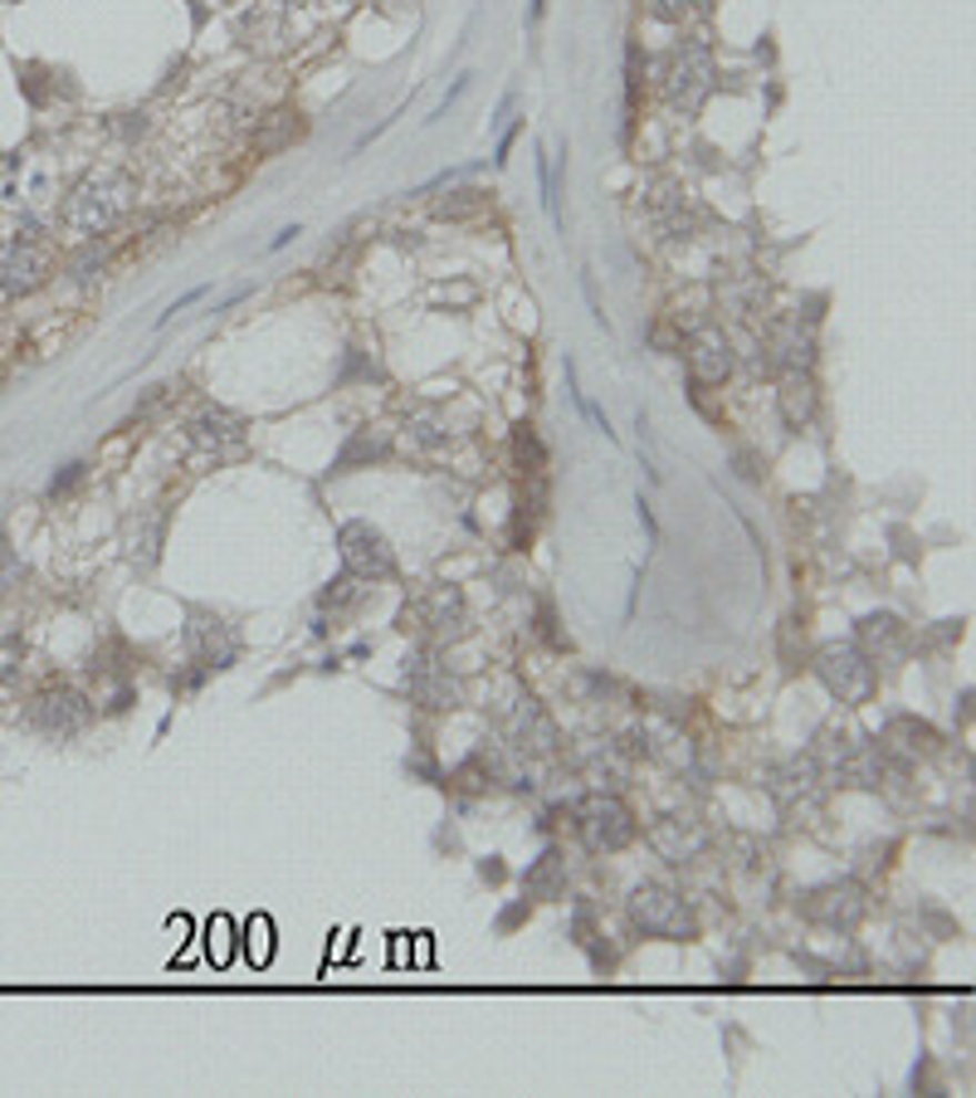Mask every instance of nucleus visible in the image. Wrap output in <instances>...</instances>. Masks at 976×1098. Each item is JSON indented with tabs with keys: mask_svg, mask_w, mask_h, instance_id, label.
<instances>
[{
	"mask_svg": "<svg viewBox=\"0 0 976 1098\" xmlns=\"http://www.w3.org/2000/svg\"><path fill=\"white\" fill-rule=\"evenodd\" d=\"M122 205H128V187H122L118 177H93L89 187H83V191L69 201L64 220H69V230L93 234V230H108V225H113Z\"/></svg>",
	"mask_w": 976,
	"mask_h": 1098,
	"instance_id": "obj_1",
	"label": "nucleus"
},
{
	"mask_svg": "<svg viewBox=\"0 0 976 1098\" xmlns=\"http://www.w3.org/2000/svg\"><path fill=\"white\" fill-rule=\"evenodd\" d=\"M49 254L34 244V234H16L0 244V293H30L44 279Z\"/></svg>",
	"mask_w": 976,
	"mask_h": 1098,
	"instance_id": "obj_2",
	"label": "nucleus"
},
{
	"mask_svg": "<svg viewBox=\"0 0 976 1098\" xmlns=\"http://www.w3.org/2000/svg\"><path fill=\"white\" fill-rule=\"evenodd\" d=\"M342 562H348L352 572H362V576H391V566H395L386 542H381V533H372L366 523L342 527Z\"/></svg>",
	"mask_w": 976,
	"mask_h": 1098,
	"instance_id": "obj_3",
	"label": "nucleus"
},
{
	"mask_svg": "<svg viewBox=\"0 0 976 1098\" xmlns=\"http://www.w3.org/2000/svg\"><path fill=\"white\" fill-rule=\"evenodd\" d=\"M688 362H694L698 381H723L727 366H733V356H727V342L718 338V332H698V338H694V352H688Z\"/></svg>",
	"mask_w": 976,
	"mask_h": 1098,
	"instance_id": "obj_4",
	"label": "nucleus"
},
{
	"mask_svg": "<svg viewBox=\"0 0 976 1098\" xmlns=\"http://www.w3.org/2000/svg\"><path fill=\"white\" fill-rule=\"evenodd\" d=\"M195 299H205V283H201V289H191V293H181V299H177V303H171V308H167V313H162V318H157V328H167V323H171V313H181V308H191Z\"/></svg>",
	"mask_w": 976,
	"mask_h": 1098,
	"instance_id": "obj_5",
	"label": "nucleus"
},
{
	"mask_svg": "<svg viewBox=\"0 0 976 1098\" xmlns=\"http://www.w3.org/2000/svg\"><path fill=\"white\" fill-rule=\"evenodd\" d=\"M650 10H654L660 20H678V16L688 10V0H650Z\"/></svg>",
	"mask_w": 976,
	"mask_h": 1098,
	"instance_id": "obj_6",
	"label": "nucleus"
},
{
	"mask_svg": "<svg viewBox=\"0 0 976 1098\" xmlns=\"http://www.w3.org/2000/svg\"><path fill=\"white\" fill-rule=\"evenodd\" d=\"M293 234H299V225H283V230L274 234V244H269V250H283V244H289V240H293Z\"/></svg>",
	"mask_w": 976,
	"mask_h": 1098,
	"instance_id": "obj_7",
	"label": "nucleus"
}]
</instances>
